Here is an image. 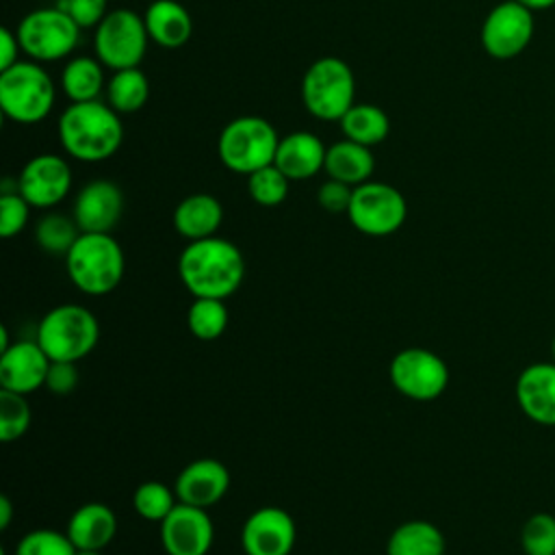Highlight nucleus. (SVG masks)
Here are the masks:
<instances>
[{
	"label": "nucleus",
	"instance_id": "obj_1",
	"mask_svg": "<svg viewBox=\"0 0 555 555\" xmlns=\"http://www.w3.org/2000/svg\"><path fill=\"white\" fill-rule=\"evenodd\" d=\"M178 273L193 297L228 299L245 280V258L221 236L189 241L178 258Z\"/></svg>",
	"mask_w": 555,
	"mask_h": 555
},
{
	"label": "nucleus",
	"instance_id": "obj_2",
	"mask_svg": "<svg viewBox=\"0 0 555 555\" xmlns=\"http://www.w3.org/2000/svg\"><path fill=\"white\" fill-rule=\"evenodd\" d=\"M59 141L72 158L102 163L121 147L124 124L102 100L72 102L59 117Z\"/></svg>",
	"mask_w": 555,
	"mask_h": 555
},
{
	"label": "nucleus",
	"instance_id": "obj_3",
	"mask_svg": "<svg viewBox=\"0 0 555 555\" xmlns=\"http://www.w3.org/2000/svg\"><path fill=\"white\" fill-rule=\"evenodd\" d=\"M72 284L91 297L106 295L121 284L126 256L111 234L82 232L65 256Z\"/></svg>",
	"mask_w": 555,
	"mask_h": 555
},
{
	"label": "nucleus",
	"instance_id": "obj_4",
	"mask_svg": "<svg viewBox=\"0 0 555 555\" xmlns=\"http://www.w3.org/2000/svg\"><path fill=\"white\" fill-rule=\"evenodd\" d=\"M100 338L95 314L78 304H61L48 310L39 325L35 340L50 360L78 362L93 351Z\"/></svg>",
	"mask_w": 555,
	"mask_h": 555
},
{
	"label": "nucleus",
	"instance_id": "obj_5",
	"mask_svg": "<svg viewBox=\"0 0 555 555\" xmlns=\"http://www.w3.org/2000/svg\"><path fill=\"white\" fill-rule=\"evenodd\" d=\"M56 100V87L50 74L33 61H17L0 72V108L17 124L43 121Z\"/></svg>",
	"mask_w": 555,
	"mask_h": 555
},
{
	"label": "nucleus",
	"instance_id": "obj_6",
	"mask_svg": "<svg viewBox=\"0 0 555 555\" xmlns=\"http://www.w3.org/2000/svg\"><path fill=\"white\" fill-rule=\"evenodd\" d=\"M280 137L271 121L258 115H241L228 121L217 139L219 160L234 173H254L273 163Z\"/></svg>",
	"mask_w": 555,
	"mask_h": 555
},
{
	"label": "nucleus",
	"instance_id": "obj_7",
	"mask_svg": "<svg viewBox=\"0 0 555 555\" xmlns=\"http://www.w3.org/2000/svg\"><path fill=\"white\" fill-rule=\"evenodd\" d=\"M356 78L338 56L317 59L301 78V102L321 121H340L356 104Z\"/></svg>",
	"mask_w": 555,
	"mask_h": 555
},
{
	"label": "nucleus",
	"instance_id": "obj_8",
	"mask_svg": "<svg viewBox=\"0 0 555 555\" xmlns=\"http://www.w3.org/2000/svg\"><path fill=\"white\" fill-rule=\"evenodd\" d=\"M15 33L22 52L35 63L65 59L80 39V26L59 4L26 13Z\"/></svg>",
	"mask_w": 555,
	"mask_h": 555
},
{
	"label": "nucleus",
	"instance_id": "obj_9",
	"mask_svg": "<svg viewBox=\"0 0 555 555\" xmlns=\"http://www.w3.org/2000/svg\"><path fill=\"white\" fill-rule=\"evenodd\" d=\"M147 28L143 15L132 9L108 11L106 17L95 26L93 50L95 59L113 72L139 67L147 50Z\"/></svg>",
	"mask_w": 555,
	"mask_h": 555
},
{
	"label": "nucleus",
	"instance_id": "obj_10",
	"mask_svg": "<svg viewBox=\"0 0 555 555\" xmlns=\"http://www.w3.org/2000/svg\"><path fill=\"white\" fill-rule=\"evenodd\" d=\"M347 217L351 225L366 236H388L403 225L408 204L392 184L366 180L353 186Z\"/></svg>",
	"mask_w": 555,
	"mask_h": 555
},
{
	"label": "nucleus",
	"instance_id": "obj_11",
	"mask_svg": "<svg viewBox=\"0 0 555 555\" xmlns=\"http://www.w3.org/2000/svg\"><path fill=\"white\" fill-rule=\"evenodd\" d=\"M388 375L395 390L414 401H431L440 397L449 384L444 360L423 347H408L395 353Z\"/></svg>",
	"mask_w": 555,
	"mask_h": 555
},
{
	"label": "nucleus",
	"instance_id": "obj_12",
	"mask_svg": "<svg viewBox=\"0 0 555 555\" xmlns=\"http://www.w3.org/2000/svg\"><path fill=\"white\" fill-rule=\"evenodd\" d=\"M533 11L516 0H503L490 9L481 24V46L499 61L518 56L533 37Z\"/></svg>",
	"mask_w": 555,
	"mask_h": 555
},
{
	"label": "nucleus",
	"instance_id": "obj_13",
	"mask_svg": "<svg viewBox=\"0 0 555 555\" xmlns=\"http://www.w3.org/2000/svg\"><path fill=\"white\" fill-rule=\"evenodd\" d=\"M15 184L33 208H52L72 189V167L63 156L37 154L22 167Z\"/></svg>",
	"mask_w": 555,
	"mask_h": 555
},
{
	"label": "nucleus",
	"instance_id": "obj_14",
	"mask_svg": "<svg viewBox=\"0 0 555 555\" xmlns=\"http://www.w3.org/2000/svg\"><path fill=\"white\" fill-rule=\"evenodd\" d=\"M297 540L293 516L282 507L254 509L241 529V546L245 555H291Z\"/></svg>",
	"mask_w": 555,
	"mask_h": 555
},
{
	"label": "nucleus",
	"instance_id": "obj_15",
	"mask_svg": "<svg viewBox=\"0 0 555 555\" xmlns=\"http://www.w3.org/2000/svg\"><path fill=\"white\" fill-rule=\"evenodd\" d=\"M215 540V527L204 507L176 503L160 522V544L167 555H206Z\"/></svg>",
	"mask_w": 555,
	"mask_h": 555
},
{
	"label": "nucleus",
	"instance_id": "obj_16",
	"mask_svg": "<svg viewBox=\"0 0 555 555\" xmlns=\"http://www.w3.org/2000/svg\"><path fill=\"white\" fill-rule=\"evenodd\" d=\"M124 212V193L111 180L87 182L76 199L72 217L76 219L80 232L111 234Z\"/></svg>",
	"mask_w": 555,
	"mask_h": 555
},
{
	"label": "nucleus",
	"instance_id": "obj_17",
	"mask_svg": "<svg viewBox=\"0 0 555 555\" xmlns=\"http://www.w3.org/2000/svg\"><path fill=\"white\" fill-rule=\"evenodd\" d=\"M50 362L37 340L11 343L0 356V388L28 397L46 386Z\"/></svg>",
	"mask_w": 555,
	"mask_h": 555
},
{
	"label": "nucleus",
	"instance_id": "obj_18",
	"mask_svg": "<svg viewBox=\"0 0 555 555\" xmlns=\"http://www.w3.org/2000/svg\"><path fill=\"white\" fill-rule=\"evenodd\" d=\"M230 488V470L215 457H199L186 464L176 477V496L180 503L210 507L219 503Z\"/></svg>",
	"mask_w": 555,
	"mask_h": 555
},
{
	"label": "nucleus",
	"instance_id": "obj_19",
	"mask_svg": "<svg viewBox=\"0 0 555 555\" xmlns=\"http://www.w3.org/2000/svg\"><path fill=\"white\" fill-rule=\"evenodd\" d=\"M516 401L525 416L540 425H555V362H535L516 379Z\"/></svg>",
	"mask_w": 555,
	"mask_h": 555
},
{
	"label": "nucleus",
	"instance_id": "obj_20",
	"mask_svg": "<svg viewBox=\"0 0 555 555\" xmlns=\"http://www.w3.org/2000/svg\"><path fill=\"white\" fill-rule=\"evenodd\" d=\"M325 152H327V147L323 145V141L317 134H312L308 130H297L286 137H280L273 165L291 182L308 180L323 169Z\"/></svg>",
	"mask_w": 555,
	"mask_h": 555
},
{
	"label": "nucleus",
	"instance_id": "obj_21",
	"mask_svg": "<svg viewBox=\"0 0 555 555\" xmlns=\"http://www.w3.org/2000/svg\"><path fill=\"white\" fill-rule=\"evenodd\" d=\"M65 533L76 548L104 551L117 533V516L104 503H85L69 516Z\"/></svg>",
	"mask_w": 555,
	"mask_h": 555
},
{
	"label": "nucleus",
	"instance_id": "obj_22",
	"mask_svg": "<svg viewBox=\"0 0 555 555\" xmlns=\"http://www.w3.org/2000/svg\"><path fill=\"white\" fill-rule=\"evenodd\" d=\"M150 41L160 48H180L193 35L191 13L176 0H154L143 13Z\"/></svg>",
	"mask_w": 555,
	"mask_h": 555
},
{
	"label": "nucleus",
	"instance_id": "obj_23",
	"mask_svg": "<svg viewBox=\"0 0 555 555\" xmlns=\"http://www.w3.org/2000/svg\"><path fill=\"white\" fill-rule=\"evenodd\" d=\"M223 221V208L210 193H191L173 208V228L186 241L215 236Z\"/></svg>",
	"mask_w": 555,
	"mask_h": 555
},
{
	"label": "nucleus",
	"instance_id": "obj_24",
	"mask_svg": "<svg viewBox=\"0 0 555 555\" xmlns=\"http://www.w3.org/2000/svg\"><path fill=\"white\" fill-rule=\"evenodd\" d=\"M373 169H375V158L371 147L356 143L351 139L336 141L325 152L323 171L327 173V178L340 180L349 186H358L371 180Z\"/></svg>",
	"mask_w": 555,
	"mask_h": 555
},
{
	"label": "nucleus",
	"instance_id": "obj_25",
	"mask_svg": "<svg viewBox=\"0 0 555 555\" xmlns=\"http://www.w3.org/2000/svg\"><path fill=\"white\" fill-rule=\"evenodd\" d=\"M386 555H444V535L429 520H408L392 529Z\"/></svg>",
	"mask_w": 555,
	"mask_h": 555
},
{
	"label": "nucleus",
	"instance_id": "obj_26",
	"mask_svg": "<svg viewBox=\"0 0 555 555\" xmlns=\"http://www.w3.org/2000/svg\"><path fill=\"white\" fill-rule=\"evenodd\" d=\"M61 89L72 102L100 100V93L106 91L104 65L93 56L69 59L61 72Z\"/></svg>",
	"mask_w": 555,
	"mask_h": 555
},
{
	"label": "nucleus",
	"instance_id": "obj_27",
	"mask_svg": "<svg viewBox=\"0 0 555 555\" xmlns=\"http://www.w3.org/2000/svg\"><path fill=\"white\" fill-rule=\"evenodd\" d=\"M340 130L345 139H351L356 143H362L366 147H373L382 143L390 132V119L388 115L369 102L353 104L343 117H340Z\"/></svg>",
	"mask_w": 555,
	"mask_h": 555
},
{
	"label": "nucleus",
	"instance_id": "obj_28",
	"mask_svg": "<svg viewBox=\"0 0 555 555\" xmlns=\"http://www.w3.org/2000/svg\"><path fill=\"white\" fill-rule=\"evenodd\" d=\"M150 98L147 76L139 67L113 72L106 80V104H111L119 115L137 113L145 106Z\"/></svg>",
	"mask_w": 555,
	"mask_h": 555
},
{
	"label": "nucleus",
	"instance_id": "obj_29",
	"mask_svg": "<svg viewBox=\"0 0 555 555\" xmlns=\"http://www.w3.org/2000/svg\"><path fill=\"white\" fill-rule=\"evenodd\" d=\"M80 228L74 217L63 212H48L35 225V241L37 245L54 256H67L72 245L80 236Z\"/></svg>",
	"mask_w": 555,
	"mask_h": 555
},
{
	"label": "nucleus",
	"instance_id": "obj_30",
	"mask_svg": "<svg viewBox=\"0 0 555 555\" xmlns=\"http://www.w3.org/2000/svg\"><path fill=\"white\" fill-rule=\"evenodd\" d=\"M186 325L199 340H215L228 327V308L223 299L195 297L186 312Z\"/></svg>",
	"mask_w": 555,
	"mask_h": 555
},
{
	"label": "nucleus",
	"instance_id": "obj_31",
	"mask_svg": "<svg viewBox=\"0 0 555 555\" xmlns=\"http://www.w3.org/2000/svg\"><path fill=\"white\" fill-rule=\"evenodd\" d=\"M176 490H171L163 481H143L132 494L134 512L152 522H163L176 507Z\"/></svg>",
	"mask_w": 555,
	"mask_h": 555
},
{
	"label": "nucleus",
	"instance_id": "obj_32",
	"mask_svg": "<svg viewBox=\"0 0 555 555\" xmlns=\"http://www.w3.org/2000/svg\"><path fill=\"white\" fill-rule=\"evenodd\" d=\"M288 184H291V180L273 163L247 176L249 197L256 204L267 206V208L278 206V204H282L286 199Z\"/></svg>",
	"mask_w": 555,
	"mask_h": 555
},
{
	"label": "nucleus",
	"instance_id": "obj_33",
	"mask_svg": "<svg viewBox=\"0 0 555 555\" xmlns=\"http://www.w3.org/2000/svg\"><path fill=\"white\" fill-rule=\"evenodd\" d=\"M30 408L26 395L0 390V440L13 442L22 438L30 427Z\"/></svg>",
	"mask_w": 555,
	"mask_h": 555
},
{
	"label": "nucleus",
	"instance_id": "obj_34",
	"mask_svg": "<svg viewBox=\"0 0 555 555\" xmlns=\"http://www.w3.org/2000/svg\"><path fill=\"white\" fill-rule=\"evenodd\" d=\"M520 544L525 555H555V516L533 514L520 531Z\"/></svg>",
	"mask_w": 555,
	"mask_h": 555
},
{
	"label": "nucleus",
	"instance_id": "obj_35",
	"mask_svg": "<svg viewBox=\"0 0 555 555\" xmlns=\"http://www.w3.org/2000/svg\"><path fill=\"white\" fill-rule=\"evenodd\" d=\"M76 546L67 533L54 529H33L28 531L15 548V555H74Z\"/></svg>",
	"mask_w": 555,
	"mask_h": 555
},
{
	"label": "nucleus",
	"instance_id": "obj_36",
	"mask_svg": "<svg viewBox=\"0 0 555 555\" xmlns=\"http://www.w3.org/2000/svg\"><path fill=\"white\" fill-rule=\"evenodd\" d=\"M30 208L33 206L22 197V193L17 189H13V191L2 189V193H0V236L2 238L17 236L28 223Z\"/></svg>",
	"mask_w": 555,
	"mask_h": 555
},
{
	"label": "nucleus",
	"instance_id": "obj_37",
	"mask_svg": "<svg viewBox=\"0 0 555 555\" xmlns=\"http://www.w3.org/2000/svg\"><path fill=\"white\" fill-rule=\"evenodd\" d=\"M108 0H61L59 7L69 13V17L80 28H93L106 17Z\"/></svg>",
	"mask_w": 555,
	"mask_h": 555
},
{
	"label": "nucleus",
	"instance_id": "obj_38",
	"mask_svg": "<svg viewBox=\"0 0 555 555\" xmlns=\"http://www.w3.org/2000/svg\"><path fill=\"white\" fill-rule=\"evenodd\" d=\"M351 195H353V186L340 180L327 178L317 191V202L327 212H347L351 204Z\"/></svg>",
	"mask_w": 555,
	"mask_h": 555
},
{
	"label": "nucleus",
	"instance_id": "obj_39",
	"mask_svg": "<svg viewBox=\"0 0 555 555\" xmlns=\"http://www.w3.org/2000/svg\"><path fill=\"white\" fill-rule=\"evenodd\" d=\"M78 386V369L76 362H63V360H52L48 375H46V386L52 395H69Z\"/></svg>",
	"mask_w": 555,
	"mask_h": 555
},
{
	"label": "nucleus",
	"instance_id": "obj_40",
	"mask_svg": "<svg viewBox=\"0 0 555 555\" xmlns=\"http://www.w3.org/2000/svg\"><path fill=\"white\" fill-rule=\"evenodd\" d=\"M20 52H22V46H20L17 33L9 28H0V72L15 65L20 61Z\"/></svg>",
	"mask_w": 555,
	"mask_h": 555
},
{
	"label": "nucleus",
	"instance_id": "obj_41",
	"mask_svg": "<svg viewBox=\"0 0 555 555\" xmlns=\"http://www.w3.org/2000/svg\"><path fill=\"white\" fill-rule=\"evenodd\" d=\"M11 518H13V505L9 501L7 494L0 496V529H7L11 525Z\"/></svg>",
	"mask_w": 555,
	"mask_h": 555
},
{
	"label": "nucleus",
	"instance_id": "obj_42",
	"mask_svg": "<svg viewBox=\"0 0 555 555\" xmlns=\"http://www.w3.org/2000/svg\"><path fill=\"white\" fill-rule=\"evenodd\" d=\"M516 2H520L529 11H544V9L555 7V0H516Z\"/></svg>",
	"mask_w": 555,
	"mask_h": 555
},
{
	"label": "nucleus",
	"instance_id": "obj_43",
	"mask_svg": "<svg viewBox=\"0 0 555 555\" xmlns=\"http://www.w3.org/2000/svg\"><path fill=\"white\" fill-rule=\"evenodd\" d=\"M74 555H104L102 551H87V548H76Z\"/></svg>",
	"mask_w": 555,
	"mask_h": 555
},
{
	"label": "nucleus",
	"instance_id": "obj_44",
	"mask_svg": "<svg viewBox=\"0 0 555 555\" xmlns=\"http://www.w3.org/2000/svg\"><path fill=\"white\" fill-rule=\"evenodd\" d=\"M551 356H553V362H555V338H553V345H551Z\"/></svg>",
	"mask_w": 555,
	"mask_h": 555
}]
</instances>
